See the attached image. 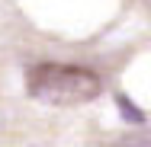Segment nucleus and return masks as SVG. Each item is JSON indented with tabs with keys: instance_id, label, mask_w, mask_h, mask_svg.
Segmentation results:
<instances>
[{
	"instance_id": "f03ea898",
	"label": "nucleus",
	"mask_w": 151,
	"mask_h": 147,
	"mask_svg": "<svg viewBox=\"0 0 151 147\" xmlns=\"http://www.w3.org/2000/svg\"><path fill=\"white\" fill-rule=\"evenodd\" d=\"M116 102H119V109H122V118H125V121H142V112H138V109H135V106H132V102H129L125 96H119Z\"/></svg>"
},
{
	"instance_id": "f257e3e1",
	"label": "nucleus",
	"mask_w": 151,
	"mask_h": 147,
	"mask_svg": "<svg viewBox=\"0 0 151 147\" xmlns=\"http://www.w3.org/2000/svg\"><path fill=\"white\" fill-rule=\"evenodd\" d=\"M26 89L32 99L48 106H81L100 96V77L74 64H35L26 70Z\"/></svg>"
}]
</instances>
